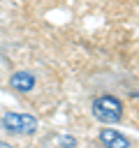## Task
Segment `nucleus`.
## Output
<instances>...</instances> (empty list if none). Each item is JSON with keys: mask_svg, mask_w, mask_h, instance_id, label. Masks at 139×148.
<instances>
[{"mask_svg": "<svg viewBox=\"0 0 139 148\" xmlns=\"http://www.w3.org/2000/svg\"><path fill=\"white\" fill-rule=\"evenodd\" d=\"M93 116L100 120V123H118L123 118V102L114 95H102L93 102Z\"/></svg>", "mask_w": 139, "mask_h": 148, "instance_id": "nucleus-1", "label": "nucleus"}, {"mask_svg": "<svg viewBox=\"0 0 139 148\" xmlns=\"http://www.w3.org/2000/svg\"><path fill=\"white\" fill-rule=\"evenodd\" d=\"M2 127L12 134H23L30 136L37 132V118L30 113H16V111H7L2 116Z\"/></svg>", "mask_w": 139, "mask_h": 148, "instance_id": "nucleus-2", "label": "nucleus"}, {"mask_svg": "<svg viewBox=\"0 0 139 148\" xmlns=\"http://www.w3.org/2000/svg\"><path fill=\"white\" fill-rule=\"evenodd\" d=\"M9 86H12V90H16V92H30V90L35 88V74L28 72V69L14 72L12 79H9Z\"/></svg>", "mask_w": 139, "mask_h": 148, "instance_id": "nucleus-3", "label": "nucleus"}, {"mask_svg": "<svg viewBox=\"0 0 139 148\" xmlns=\"http://www.w3.org/2000/svg\"><path fill=\"white\" fill-rule=\"evenodd\" d=\"M100 143L102 146H114V148H130V139L111 127L100 130Z\"/></svg>", "mask_w": 139, "mask_h": 148, "instance_id": "nucleus-4", "label": "nucleus"}, {"mask_svg": "<svg viewBox=\"0 0 139 148\" xmlns=\"http://www.w3.org/2000/svg\"><path fill=\"white\" fill-rule=\"evenodd\" d=\"M58 141H60L63 146H76V141H74L72 136H63V139H58Z\"/></svg>", "mask_w": 139, "mask_h": 148, "instance_id": "nucleus-5", "label": "nucleus"}]
</instances>
